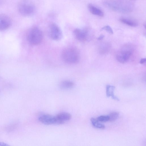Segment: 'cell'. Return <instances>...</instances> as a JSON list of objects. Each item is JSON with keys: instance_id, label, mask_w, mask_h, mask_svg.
Segmentation results:
<instances>
[{"instance_id": "cell-1", "label": "cell", "mask_w": 146, "mask_h": 146, "mask_svg": "<svg viewBox=\"0 0 146 146\" xmlns=\"http://www.w3.org/2000/svg\"><path fill=\"white\" fill-rule=\"evenodd\" d=\"M106 5L112 10L116 12L127 13L132 11L133 6L130 2L122 0L108 1Z\"/></svg>"}, {"instance_id": "cell-2", "label": "cell", "mask_w": 146, "mask_h": 146, "mask_svg": "<svg viewBox=\"0 0 146 146\" xmlns=\"http://www.w3.org/2000/svg\"><path fill=\"white\" fill-rule=\"evenodd\" d=\"M61 56L64 62L70 64L77 63L80 58L78 50L72 47H68L64 49L62 52Z\"/></svg>"}, {"instance_id": "cell-3", "label": "cell", "mask_w": 146, "mask_h": 146, "mask_svg": "<svg viewBox=\"0 0 146 146\" xmlns=\"http://www.w3.org/2000/svg\"><path fill=\"white\" fill-rule=\"evenodd\" d=\"M27 38L30 44L34 45H38L41 42L42 40V32L38 27H33L28 32Z\"/></svg>"}, {"instance_id": "cell-4", "label": "cell", "mask_w": 146, "mask_h": 146, "mask_svg": "<svg viewBox=\"0 0 146 146\" xmlns=\"http://www.w3.org/2000/svg\"><path fill=\"white\" fill-rule=\"evenodd\" d=\"M19 13L24 16H29L33 15L35 11V7L32 4L25 2L20 3L18 7Z\"/></svg>"}, {"instance_id": "cell-5", "label": "cell", "mask_w": 146, "mask_h": 146, "mask_svg": "<svg viewBox=\"0 0 146 146\" xmlns=\"http://www.w3.org/2000/svg\"><path fill=\"white\" fill-rule=\"evenodd\" d=\"M48 33L50 37L54 40H59L62 37V33L60 27L54 23L50 25Z\"/></svg>"}, {"instance_id": "cell-6", "label": "cell", "mask_w": 146, "mask_h": 146, "mask_svg": "<svg viewBox=\"0 0 146 146\" xmlns=\"http://www.w3.org/2000/svg\"><path fill=\"white\" fill-rule=\"evenodd\" d=\"M132 50L129 48L122 49L116 55L117 60L121 63H124L129 60L132 54Z\"/></svg>"}, {"instance_id": "cell-7", "label": "cell", "mask_w": 146, "mask_h": 146, "mask_svg": "<svg viewBox=\"0 0 146 146\" xmlns=\"http://www.w3.org/2000/svg\"><path fill=\"white\" fill-rule=\"evenodd\" d=\"M73 33L76 38L79 41H86L88 38V32L87 29H76L74 30Z\"/></svg>"}, {"instance_id": "cell-8", "label": "cell", "mask_w": 146, "mask_h": 146, "mask_svg": "<svg viewBox=\"0 0 146 146\" xmlns=\"http://www.w3.org/2000/svg\"><path fill=\"white\" fill-rule=\"evenodd\" d=\"M12 23L11 18L7 15L0 14V31L5 30L9 28Z\"/></svg>"}, {"instance_id": "cell-9", "label": "cell", "mask_w": 146, "mask_h": 146, "mask_svg": "<svg viewBox=\"0 0 146 146\" xmlns=\"http://www.w3.org/2000/svg\"><path fill=\"white\" fill-rule=\"evenodd\" d=\"M38 120L41 123L46 125L57 124L56 116L48 114H44L40 116Z\"/></svg>"}, {"instance_id": "cell-10", "label": "cell", "mask_w": 146, "mask_h": 146, "mask_svg": "<svg viewBox=\"0 0 146 146\" xmlns=\"http://www.w3.org/2000/svg\"><path fill=\"white\" fill-rule=\"evenodd\" d=\"M57 124H61L69 121L71 118L72 116L70 114L67 112H61L55 116Z\"/></svg>"}, {"instance_id": "cell-11", "label": "cell", "mask_w": 146, "mask_h": 146, "mask_svg": "<svg viewBox=\"0 0 146 146\" xmlns=\"http://www.w3.org/2000/svg\"><path fill=\"white\" fill-rule=\"evenodd\" d=\"M88 7L90 12L92 14L101 17L104 16V13L102 10L92 4H88Z\"/></svg>"}, {"instance_id": "cell-12", "label": "cell", "mask_w": 146, "mask_h": 146, "mask_svg": "<svg viewBox=\"0 0 146 146\" xmlns=\"http://www.w3.org/2000/svg\"><path fill=\"white\" fill-rule=\"evenodd\" d=\"M106 96L107 97H111L113 100L117 101L119 100V99L114 95V86L108 84L106 85Z\"/></svg>"}, {"instance_id": "cell-13", "label": "cell", "mask_w": 146, "mask_h": 146, "mask_svg": "<svg viewBox=\"0 0 146 146\" xmlns=\"http://www.w3.org/2000/svg\"><path fill=\"white\" fill-rule=\"evenodd\" d=\"M74 86L72 82L69 80H65L62 81L59 86L60 88L63 89H67L72 88Z\"/></svg>"}, {"instance_id": "cell-14", "label": "cell", "mask_w": 146, "mask_h": 146, "mask_svg": "<svg viewBox=\"0 0 146 146\" xmlns=\"http://www.w3.org/2000/svg\"><path fill=\"white\" fill-rule=\"evenodd\" d=\"M119 21L123 23L132 27H135L138 25L136 21L129 19L121 18L119 19Z\"/></svg>"}, {"instance_id": "cell-15", "label": "cell", "mask_w": 146, "mask_h": 146, "mask_svg": "<svg viewBox=\"0 0 146 146\" xmlns=\"http://www.w3.org/2000/svg\"><path fill=\"white\" fill-rule=\"evenodd\" d=\"M90 121L92 126L95 128L102 129L105 128L104 125L100 123L96 119L92 117L90 119Z\"/></svg>"}, {"instance_id": "cell-16", "label": "cell", "mask_w": 146, "mask_h": 146, "mask_svg": "<svg viewBox=\"0 0 146 146\" xmlns=\"http://www.w3.org/2000/svg\"><path fill=\"white\" fill-rule=\"evenodd\" d=\"M108 116L109 118V121L111 122L114 121L118 118L119 113L116 112H113L110 113Z\"/></svg>"}, {"instance_id": "cell-17", "label": "cell", "mask_w": 146, "mask_h": 146, "mask_svg": "<svg viewBox=\"0 0 146 146\" xmlns=\"http://www.w3.org/2000/svg\"><path fill=\"white\" fill-rule=\"evenodd\" d=\"M97 119L99 122H105L109 121V118L108 115H101L97 118Z\"/></svg>"}, {"instance_id": "cell-18", "label": "cell", "mask_w": 146, "mask_h": 146, "mask_svg": "<svg viewBox=\"0 0 146 146\" xmlns=\"http://www.w3.org/2000/svg\"><path fill=\"white\" fill-rule=\"evenodd\" d=\"M102 30H104L111 34H113V31L111 27L109 25H106L102 28Z\"/></svg>"}, {"instance_id": "cell-19", "label": "cell", "mask_w": 146, "mask_h": 146, "mask_svg": "<svg viewBox=\"0 0 146 146\" xmlns=\"http://www.w3.org/2000/svg\"><path fill=\"white\" fill-rule=\"evenodd\" d=\"M146 61V58H143L140 60V63L141 64H143L145 63Z\"/></svg>"}, {"instance_id": "cell-20", "label": "cell", "mask_w": 146, "mask_h": 146, "mask_svg": "<svg viewBox=\"0 0 146 146\" xmlns=\"http://www.w3.org/2000/svg\"><path fill=\"white\" fill-rule=\"evenodd\" d=\"M104 35H100L98 38V39L99 40H101L104 38Z\"/></svg>"}, {"instance_id": "cell-21", "label": "cell", "mask_w": 146, "mask_h": 146, "mask_svg": "<svg viewBox=\"0 0 146 146\" xmlns=\"http://www.w3.org/2000/svg\"><path fill=\"white\" fill-rule=\"evenodd\" d=\"M9 145L3 142H0V146H7Z\"/></svg>"}, {"instance_id": "cell-22", "label": "cell", "mask_w": 146, "mask_h": 146, "mask_svg": "<svg viewBox=\"0 0 146 146\" xmlns=\"http://www.w3.org/2000/svg\"></svg>"}]
</instances>
